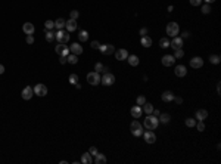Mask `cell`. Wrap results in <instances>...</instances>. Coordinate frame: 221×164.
Segmentation results:
<instances>
[{"mask_svg":"<svg viewBox=\"0 0 221 164\" xmlns=\"http://www.w3.org/2000/svg\"><path fill=\"white\" fill-rule=\"evenodd\" d=\"M159 124V120H158V117L152 116V114H147V117L144 118L143 121V126L147 129V130H155L156 127Z\"/></svg>","mask_w":221,"mask_h":164,"instance_id":"1","label":"cell"},{"mask_svg":"<svg viewBox=\"0 0 221 164\" xmlns=\"http://www.w3.org/2000/svg\"><path fill=\"white\" fill-rule=\"evenodd\" d=\"M87 83L92 84V86H97V84H100V74H99L97 71L88 73V74H87Z\"/></svg>","mask_w":221,"mask_h":164,"instance_id":"2","label":"cell"},{"mask_svg":"<svg viewBox=\"0 0 221 164\" xmlns=\"http://www.w3.org/2000/svg\"><path fill=\"white\" fill-rule=\"evenodd\" d=\"M100 83H102L103 86H112V84L115 83V76L111 74V73H105V74L100 77Z\"/></svg>","mask_w":221,"mask_h":164,"instance_id":"3","label":"cell"},{"mask_svg":"<svg viewBox=\"0 0 221 164\" xmlns=\"http://www.w3.org/2000/svg\"><path fill=\"white\" fill-rule=\"evenodd\" d=\"M178 31H180V27H178L177 22H170V24L167 25V34L171 36V37L178 36Z\"/></svg>","mask_w":221,"mask_h":164,"instance_id":"4","label":"cell"},{"mask_svg":"<svg viewBox=\"0 0 221 164\" xmlns=\"http://www.w3.org/2000/svg\"><path fill=\"white\" fill-rule=\"evenodd\" d=\"M55 39L58 40L59 43H67L69 40V33L68 31H64V30H58L55 33Z\"/></svg>","mask_w":221,"mask_h":164,"instance_id":"5","label":"cell"},{"mask_svg":"<svg viewBox=\"0 0 221 164\" xmlns=\"http://www.w3.org/2000/svg\"><path fill=\"white\" fill-rule=\"evenodd\" d=\"M131 133L134 136H142L143 135V127H142V123H139L137 120H134L133 123H131Z\"/></svg>","mask_w":221,"mask_h":164,"instance_id":"6","label":"cell"},{"mask_svg":"<svg viewBox=\"0 0 221 164\" xmlns=\"http://www.w3.org/2000/svg\"><path fill=\"white\" fill-rule=\"evenodd\" d=\"M33 89H34V95H37V96H46L47 95V86H44L43 83L36 84V87H33Z\"/></svg>","mask_w":221,"mask_h":164,"instance_id":"7","label":"cell"},{"mask_svg":"<svg viewBox=\"0 0 221 164\" xmlns=\"http://www.w3.org/2000/svg\"><path fill=\"white\" fill-rule=\"evenodd\" d=\"M21 96H22V99H25V101H29L31 98L34 96V89H33L31 86H25L24 89H22Z\"/></svg>","mask_w":221,"mask_h":164,"instance_id":"8","label":"cell"},{"mask_svg":"<svg viewBox=\"0 0 221 164\" xmlns=\"http://www.w3.org/2000/svg\"><path fill=\"white\" fill-rule=\"evenodd\" d=\"M143 137H144V142H146V144H155V142H156V136H155V133L152 130L144 132Z\"/></svg>","mask_w":221,"mask_h":164,"instance_id":"9","label":"cell"},{"mask_svg":"<svg viewBox=\"0 0 221 164\" xmlns=\"http://www.w3.org/2000/svg\"><path fill=\"white\" fill-rule=\"evenodd\" d=\"M99 50H100L103 55H112V53L115 52V48H114L112 45H100Z\"/></svg>","mask_w":221,"mask_h":164,"instance_id":"10","label":"cell"},{"mask_svg":"<svg viewBox=\"0 0 221 164\" xmlns=\"http://www.w3.org/2000/svg\"><path fill=\"white\" fill-rule=\"evenodd\" d=\"M161 62H162L164 67H171V65H174V62H175V58H174L173 55H165V56H162Z\"/></svg>","mask_w":221,"mask_h":164,"instance_id":"11","label":"cell"},{"mask_svg":"<svg viewBox=\"0 0 221 164\" xmlns=\"http://www.w3.org/2000/svg\"><path fill=\"white\" fill-rule=\"evenodd\" d=\"M77 27H78V24H77V21L75 20H69L65 22V28H67V31L68 33H72V31H75L77 30Z\"/></svg>","mask_w":221,"mask_h":164,"instance_id":"12","label":"cell"},{"mask_svg":"<svg viewBox=\"0 0 221 164\" xmlns=\"http://www.w3.org/2000/svg\"><path fill=\"white\" fill-rule=\"evenodd\" d=\"M170 46H171L174 50H175V49H181L183 48V39H181V37H177V36H175V37L170 41Z\"/></svg>","mask_w":221,"mask_h":164,"instance_id":"13","label":"cell"},{"mask_svg":"<svg viewBox=\"0 0 221 164\" xmlns=\"http://www.w3.org/2000/svg\"><path fill=\"white\" fill-rule=\"evenodd\" d=\"M203 65V59L201 56H195V58L190 59V67L195 68V70H198V68H201Z\"/></svg>","mask_w":221,"mask_h":164,"instance_id":"14","label":"cell"},{"mask_svg":"<svg viewBox=\"0 0 221 164\" xmlns=\"http://www.w3.org/2000/svg\"><path fill=\"white\" fill-rule=\"evenodd\" d=\"M115 53V58L118 59V61H125V59L128 58V52L125 50V49H118L116 52H114Z\"/></svg>","mask_w":221,"mask_h":164,"instance_id":"15","label":"cell"},{"mask_svg":"<svg viewBox=\"0 0 221 164\" xmlns=\"http://www.w3.org/2000/svg\"><path fill=\"white\" fill-rule=\"evenodd\" d=\"M69 52L74 53V55H81L83 53V46L80 43H72L71 48H69Z\"/></svg>","mask_w":221,"mask_h":164,"instance_id":"16","label":"cell"},{"mask_svg":"<svg viewBox=\"0 0 221 164\" xmlns=\"http://www.w3.org/2000/svg\"><path fill=\"white\" fill-rule=\"evenodd\" d=\"M22 31L28 36V34H34V31H36V27L31 24V22H25L24 25H22Z\"/></svg>","mask_w":221,"mask_h":164,"instance_id":"17","label":"cell"},{"mask_svg":"<svg viewBox=\"0 0 221 164\" xmlns=\"http://www.w3.org/2000/svg\"><path fill=\"white\" fill-rule=\"evenodd\" d=\"M174 73H175L177 77H184L187 74V68L184 67V65H177L175 70H174Z\"/></svg>","mask_w":221,"mask_h":164,"instance_id":"18","label":"cell"},{"mask_svg":"<svg viewBox=\"0 0 221 164\" xmlns=\"http://www.w3.org/2000/svg\"><path fill=\"white\" fill-rule=\"evenodd\" d=\"M130 114L133 116V118H140L142 117V106L140 105H136L130 109Z\"/></svg>","mask_w":221,"mask_h":164,"instance_id":"19","label":"cell"},{"mask_svg":"<svg viewBox=\"0 0 221 164\" xmlns=\"http://www.w3.org/2000/svg\"><path fill=\"white\" fill-rule=\"evenodd\" d=\"M81 163L83 164H93V155L90 152H86V154L81 155Z\"/></svg>","mask_w":221,"mask_h":164,"instance_id":"20","label":"cell"},{"mask_svg":"<svg viewBox=\"0 0 221 164\" xmlns=\"http://www.w3.org/2000/svg\"><path fill=\"white\" fill-rule=\"evenodd\" d=\"M161 98H162L164 102H171V101L174 99V93L171 92V90H165V92L162 93V96H161Z\"/></svg>","mask_w":221,"mask_h":164,"instance_id":"21","label":"cell"},{"mask_svg":"<svg viewBox=\"0 0 221 164\" xmlns=\"http://www.w3.org/2000/svg\"><path fill=\"white\" fill-rule=\"evenodd\" d=\"M140 43H142L143 48H150V46H152V39H150L149 36H142Z\"/></svg>","mask_w":221,"mask_h":164,"instance_id":"22","label":"cell"},{"mask_svg":"<svg viewBox=\"0 0 221 164\" xmlns=\"http://www.w3.org/2000/svg\"><path fill=\"white\" fill-rule=\"evenodd\" d=\"M127 61H128V64H130L131 67H137V65H139V62H140L137 55H128Z\"/></svg>","mask_w":221,"mask_h":164,"instance_id":"23","label":"cell"},{"mask_svg":"<svg viewBox=\"0 0 221 164\" xmlns=\"http://www.w3.org/2000/svg\"><path fill=\"white\" fill-rule=\"evenodd\" d=\"M206 117H208V111H206V109H198V111H196V118H198L199 121H203Z\"/></svg>","mask_w":221,"mask_h":164,"instance_id":"24","label":"cell"},{"mask_svg":"<svg viewBox=\"0 0 221 164\" xmlns=\"http://www.w3.org/2000/svg\"><path fill=\"white\" fill-rule=\"evenodd\" d=\"M93 163H95V164H105L106 163V157L103 154H99V152H97V154L95 155Z\"/></svg>","mask_w":221,"mask_h":164,"instance_id":"25","label":"cell"},{"mask_svg":"<svg viewBox=\"0 0 221 164\" xmlns=\"http://www.w3.org/2000/svg\"><path fill=\"white\" fill-rule=\"evenodd\" d=\"M78 40H80V41H87V40H88V33H87L86 30H81V31H80Z\"/></svg>","mask_w":221,"mask_h":164,"instance_id":"26","label":"cell"},{"mask_svg":"<svg viewBox=\"0 0 221 164\" xmlns=\"http://www.w3.org/2000/svg\"><path fill=\"white\" fill-rule=\"evenodd\" d=\"M65 22H67V21L64 20V18H58V20L55 21V27H56L58 30H62L64 27H65Z\"/></svg>","mask_w":221,"mask_h":164,"instance_id":"27","label":"cell"},{"mask_svg":"<svg viewBox=\"0 0 221 164\" xmlns=\"http://www.w3.org/2000/svg\"><path fill=\"white\" fill-rule=\"evenodd\" d=\"M143 111L146 112V114H152V111H154V105L149 104V102H144L143 104Z\"/></svg>","mask_w":221,"mask_h":164,"instance_id":"28","label":"cell"},{"mask_svg":"<svg viewBox=\"0 0 221 164\" xmlns=\"http://www.w3.org/2000/svg\"><path fill=\"white\" fill-rule=\"evenodd\" d=\"M158 120H159L161 123H164V124H165V123H168V121L171 120V116H170V114H159Z\"/></svg>","mask_w":221,"mask_h":164,"instance_id":"29","label":"cell"},{"mask_svg":"<svg viewBox=\"0 0 221 164\" xmlns=\"http://www.w3.org/2000/svg\"><path fill=\"white\" fill-rule=\"evenodd\" d=\"M67 61L69 64H77L78 62V55H74V53H69L67 56Z\"/></svg>","mask_w":221,"mask_h":164,"instance_id":"30","label":"cell"},{"mask_svg":"<svg viewBox=\"0 0 221 164\" xmlns=\"http://www.w3.org/2000/svg\"><path fill=\"white\" fill-rule=\"evenodd\" d=\"M95 71H97V73H106V71H108V68H106L103 64L97 62L96 65H95Z\"/></svg>","mask_w":221,"mask_h":164,"instance_id":"31","label":"cell"},{"mask_svg":"<svg viewBox=\"0 0 221 164\" xmlns=\"http://www.w3.org/2000/svg\"><path fill=\"white\" fill-rule=\"evenodd\" d=\"M170 46V40L167 39V37H162V39L159 40V48H162V49H167Z\"/></svg>","mask_w":221,"mask_h":164,"instance_id":"32","label":"cell"},{"mask_svg":"<svg viewBox=\"0 0 221 164\" xmlns=\"http://www.w3.org/2000/svg\"><path fill=\"white\" fill-rule=\"evenodd\" d=\"M67 48V46H65V43H59L58 46H56V48H55V52H56V53H58L59 56H60V55H62V52H64V49Z\"/></svg>","mask_w":221,"mask_h":164,"instance_id":"33","label":"cell"},{"mask_svg":"<svg viewBox=\"0 0 221 164\" xmlns=\"http://www.w3.org/2000/svg\"><path fill=\"white\" fill-rule=\"evenodd\" d=\"M173 56L175 59L183 58V56H184V52H183V49H175V50H174V55H173Z\"/></svg>","mask_w":221,"mask_h":164,"instance_id":"34","label":"cell"},{"mask_svg":"<svg viewBox=\"0 0 221 164\" xmlns=\"http://www.w3.org/2000/svg\"><path fill=\"white\" fill-rule=\"evenodd\" d=\"M220 61H221L220 55H211L209 56V62L211 64H220Z\"/></svg>","mask_w":221,"mask_h":164,"instance_id":"35","label":"cell"},{"mask_svg":"<svg viewBox=\"0 0 221 164\" xmlns=\"http://www.w3.org/2000/svg\"><path fill=\"white\" fill-rule=\"evenodd\" d=\"M68 81H69L71 84H77L78 83V76L77 74H71V76L68 77Z\"/></svg>","mask_w":221,"mask_h":164,"instance_id":"36","label":"cell"},{"mask_svg":"<svg viewBox=\"0 0 221 164\" xmlns=\"http://www.w3.org/2000/svg\"><path fill=\"white\" fill-rule=\"evenodd\" d=\"M46 40H47V41L55 40V33H53L52 30H47V31H46Z\"/></svg>","mask_w":221,"mask_h":164,"instance_id":"37","label":"cell"},{"mask_svg":"<svg viewBox=\"0 0 221 164\" xmlns=\"http://www.w3.org/2000/svg\"><path fill=\"white\" fill-rule=\"evenodd\" d=\"M186 126L187 127H195V124H196V121H195V118H186Z\"/></svg>","mask_w":221,"mask_h":164,"instance_id":"38","label":"cell"},{"mask_svg":"<svg viewBox=\"0 0 221 164\" xmlns=\"http://www.w3.org/2000/svg\"><path fill=\"white\" fill-rule=\"evenodd\" d=\"M78 16H80L78 10H71V12H69V18H71V20H75V21H77Z\"/></svg>","mask_w":221,"mask_h":164,"instance_id":"39","label":"cell"},{"mask_svg":"<svg viewBox=\"0 0 221 164\" xmlns=\"http://www.w3.org/2000/svg\"><path fill=\"white\" fill-rule=\"evenodd\" d=\"M44 27H46V30H52L53 27H55V21L47 20L46 22H44Z\"/></svg>","mask_w":221,"mask_h":164,"instance_id":"40","label":"cell"},{"mask_svg":"<svg viewBox=\"0 0 221 164\" xmlns=\"http://www.w3.org/2000/svg\"><path fill=\"white\" fill-rule=\"evenodd\" d=\"M209 12H211V6H209V5H208V3H206V5H203V6H202V13H205V15H208V13H209Z\"/></svg>","mask_w":221,"mask_h":164,"instance_id":"41","label":"cell"},{"mask_svg":"<svg viewBox=\"0 0 221 164\" xmlns=\"http://www.w3.org/2000/svg\"><path fill=\"white\" fill-rule=\"evenodd\" d=\"M136 102H137V105L143 106V104L146 102V98H144L143 95H142V96H139V98H137V101H136Z\"/></svg>","mask_w":221,"mask_h":164,"instance_id":"42","label":"cell"},{"mask_svg":"<svg viewBox=\"0 0 221 164\" xmlns=\"http://www.w3.org/2000/svg\"><path fill=\"white\" fill-rule=\"evenodd\" d=\"M195 126H196V129H198L199 132H203V130H205V124H203V121H199L198 124H195Z\"/></svg>","mask_w":221,"mask_h":164,"instance_id":"43","label":"cell"},{"mask_svg":"<svg viewBox=\"0 0 221 164\" xmlns=\"http://www.w3.org/2000/svg\"><path fill=\"white\" fill-rule=\"evenodd\" d=\"M27 43H28V45H33V43H34V37H33V34H28V36H27Z\"/></svg>","mask_w":221,"mask_h":164,"instance_id":"44","label":"cell"},{"mask_svg":"<svg viewBox=\"0 0 221 164\" xmlns=\"http://www.w3.org/2000/svg\"><path fill=\"white\" fill-rule=\"evenodd\" d=\"M92 48H93V49H99V48H100V43H99L97 40H95V41H92Z\"/></svg>","mask_w":221,"mask_h":164,"instance_id":"45","label":"cell"},{"mask_svg":"<svg viewBox=\"0 0 221 164\" xmlns=\"http://www.w3.org/2000/svg\"><path fill=\"white\" fill-rule=\"evenodd\" d=\"M189 2H190V5H192V6H199L202 0H189Z\"/></svg>","mask_w":221,"mask_h":164,"instance_id":"46","label":"cell"},{"mask_svg":"<svg viewBox=\"0 0 221 164\" xmlns=\"http://www.w3.org/2000/svg\"><path fill=\"white\" fill-rule=\"evenodd\" d=\"M88 152H90V154L93 155V157H95V155L97 154V148H95V146H92V148H90V151H88Z\"/></svg>","mask_w":221,"mask_h":164,"instance_id":"47","label":"cell"},{"mask_svg":"<svg viewBox=\"0 0 221 164\" xmlns=\"http://www.w3.org/2000/svg\"><path fill=\"white\" fill-rule=\"evenodd\" d=\"M189 37H190V33H189V31H184V33H183V37H181V39H189Z\"/></svg>","mask_w":221,"mask_h":164,"instance_id":"48","label":"cell"},{"mask_svg":"<svg viewBox=\"0 0 221 164\" xmlns=\"http://www.w3.org/2000/svg\"><path fill=\"white\" fill-rule=\"evenodd\" d=\"M59 62H60V64H67V62H68L67 56H60V58H59Z\"/></svg>","mask_w":221,"mask_h":164,"instance_id":"49","label":"cell"},{"mask_svg":"<svg viewBox=\"0 0 221 164\" xmlns=\"http://www.w3.org/2000/svg\"><path fill=\"white\" fill-rule=\"evenodd\" d=\"M147 34V28H142L140 30V36H146Z\"/></svg>","mask_w":221,"mask_h":164,"instance_id":"50","label":"cell"},{"mask_svg":"<svg viewBox=\"0 0 221 164\" xmlns=\"http://www.w3.org/2000/svg\"><path fill=\"white\" fill-rule=\"evenodd\" d=\"M173 101H175L177 104H181V102H183V99H181V98H180V96H178V98H175V96H174V99H173Z\"/></svg>","mask_w":221,"mask_h":164,"instance_id":"51","label":"cell"},{"mask_svg":"<svg viewBox=\"0 0 221 164\" xmlns=\"http://www.w3.org/2000/svg\"><path fill=\"white\" fill-rule=\"evenodd\" d=\"M217 93H218V95H220V93H221V86H220V83L217 84Z\"/></svg>","mask_w":221,"mask_h":164,"instance_id":"52","label":"cell"},{"mask_svg":"<svg viewBox=\"0 0 221 164\" xmlns=\"http://www.w3.org/2000/svg\"><path fill=\"white\" fill-rule=\"evenodd\" d=\"M3 73H5V67L0 64V74H3Z\"/></svg>","mask_w":221,"mask_h":164,"instance_id":"53","label":"cell"},{"mask_svg":"<svg viewBox=\"0 0 221 164\" xmlns=\"http://www.w3.org/2000/svg\"><path fill=\"white\" fill-rule=\"evenodd\" d=\"M205 2H206V3H208V5H211V3H214V2H215V0H205Z\"/></svg>","mask_w":221,"mask_h":164,"instance_id":"54","label":"cell"}]
</instances>
